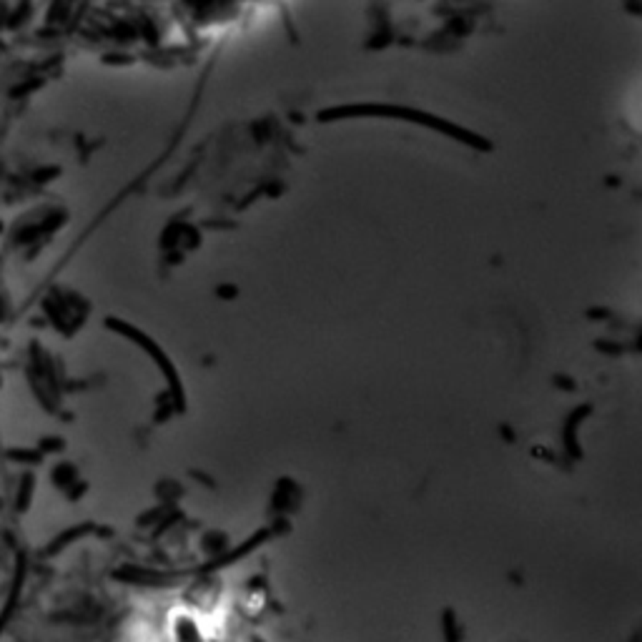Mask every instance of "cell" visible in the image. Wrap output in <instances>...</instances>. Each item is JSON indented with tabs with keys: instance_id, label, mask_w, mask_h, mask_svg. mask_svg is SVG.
Wrapping results in <instances>:
<instances>
[{
	"instance_id": "obj_1",
	"label": "cell",
	"mask_w": 642,
	"mask_h": 642,
	"mask_svg": "<svg viewBox=\"0 0 642 642\" xmlns=\"http://www.w3.org/2000/svg\"><path fill=\"white\" fill-rule=\"evenodd\" d=\"M168 642H218V630L196 609H178L171 620Z\"/></svg>"
}]
</instances>
